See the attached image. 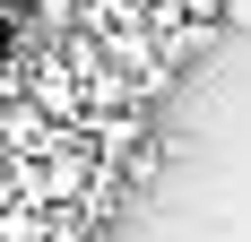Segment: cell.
Listing matches in <instances>:
<instances>
[{
    "instance_id": "1",
    "label": "cell",
    "mask_w": 251,
    "mask_h": 242,
    "mask_svg": "<svg viewBox=\"0 0 251 242\" xmlns=\"http://www.w3.org/2000/svg\"><path fill=\"white\" fill-rule=\"evenodd\" d=\"M226 26H251V0H226Z\"/></svg>"
}]
</instances>
